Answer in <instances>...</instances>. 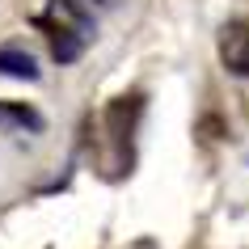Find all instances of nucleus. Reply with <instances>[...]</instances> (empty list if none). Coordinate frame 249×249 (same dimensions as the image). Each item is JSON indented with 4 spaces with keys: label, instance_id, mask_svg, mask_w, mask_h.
Masks as SVG:
<instances>
[{
    "label": "nucleus",
    "instance_id": "5",
    "mask_svg": "<svg viewBox=\"0 0 249 249\" xmlns=\"http://www.w3.org/2000/svg\"><path fill=\"white\" fill-rule=\"evenodd\" d=\"M47 123L26 102H0V131H42Z\"/></svg>",
    "mask_w": 249,
    "mask_h": 249
},
{
    "label": "nucleus",
    "instance_id": "2",
    "mask_svg": "<svg viewBox=\"0 0 249 249\" xmlns=\"http://www.w3.org/2000/svg\"><path fill=\"white\" fill-rule=\"evenodd\" d=\"M140 114H144V97H140V93L114 97V102L106 106L102 127H106V144H110V157H106V173H110V178L131 169V144H135Z\"/></svg>",
    "mask_w": 249,
    "mask_h": 249
},
{
    "label": "nucleus",
    "instance_id": "1",
    "mask_svg": "<svg viewBox=\"0 0 249 249\" xmlns=\"http://www.w3.org/2000/svg\"><path fill=\"white\" fill-rule=\"evenodd\" d=\"M34 26L51 38L55 64H76L93 38V13L80 0H47V9L34 17Z\"/></svg>",
    "mask_w": 249,
    "mask_h": 249
},
{
    "label": "nucleus",
    "instance_id": "3",
    "mask_svg": "<svg viewBox=\"0 0 249 249\" xmlns=\"http://www.w3.org/2000/svg\"><path fill=\"white\" fill-rule=\"evenodd\" d=\"M220 64L249 80V21H228L220 30Z\"/></svg>",
    "mask_w": 249,
    "mask_h": 249
},
{
    "label": "nucleus",
    "instance_id": "4",
    "mask_svg": "<svg viewBox=\"0 0 249 249\" xmlns=\"http://www.w3.org/2000/svg\"><path fill=\"white\" fill-rule=\"evenodd\" d=\"M0 72L13 76V80H38V59L21 42H4L0 47Z\"/></svg>",
    "mask_w": 249,
    "mask_h": 249
}]
</instances>
